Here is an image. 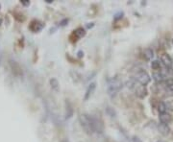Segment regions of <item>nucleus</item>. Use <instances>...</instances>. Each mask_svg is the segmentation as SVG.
<instances>
[{"mask_svg":"<svg viewBox=\"0 0 173 142\" xmlns=\"http://www.w3.org/2000/svg\"><path fill=\"white\" fill-rule=\"evenodd\" d=\"M157 142H162V140H159V141H157Z\"/></svg>","mask_w":173,"mask_h":142,"instance_id":"nucleus-28","label":"nucleus"},{"mask_svg":"<svg viewBox=\"0 0 173 142\" xmlns=\"http://www.w3.org/2000/svg\"><path fill=\"white\" fill-rule=\"evenodd\" d=\"M123 15V13H118L114 15V19H118V18H121Z\"/></svg>","mask_w":173,"mask_h":142,"instance_id":"nucleus-21","label":"nucleus"},{"mask_svg":"<svg viewBox=\"0 0 173 142\" xmlns=\"http://www.w3.org/2000/svg\"><path fill=\"white\" fill-rule=\"evenodd\" d=\"M66 118H70L73 114V109L69 102H66Z\"/></svg>","mask_w":173,"mask_h":142,"instance_id":"nucleus-16","label":"nucleus"},{"mask_svg":"<svg viewBox=\"0 0 173 142\" xmlns=\"http://www.w3.org/2000/svg\"><path fill=\"white\" fill-rule=\"evenodd\" d=\"M172 43H173V39H172Z\"/></svg>","mask_w":173,"mask_h":142,"instance_id":"nucleus-29","label":"nucleus"},{"mask_svg":"<svg viewBox=\"0 0 173 142\" xmlns=\"http://www.w3.org/2000/svg\"><path fill=\"white\" fill-rule=\"evenodd\" d=\"M158 130L160 131V134H162V135H168L169 133H170V128L169 126L167 124H165V123H161L158 125Z\"/></svg>","mask_w":173,"mask_h":142,"instance_id":"nucleus-8","label":"nucleus"},{"mask_svg":"<svg viewBox=\"0 0 173 142\" xmlns=\"http://www.w3.org/2000/svg\"><path fill=\"white\" fill-rule=\"evenodd\" d=\"M95 88H96V83H91L90 85H88L87 90H86V93H85V97H84L85 101H88V100L91 97L94 90H95Z\"/></svg>","mask_w":173,"mask_h":142,"instance_id":"nucleus-6","label":"nucleus"},{"mask_svg":"<svg viewBox=\"0 0 173 142\" xmlns=\"http://www.w3.org/2000/svg\"><path fill=\"white\" fill-rule=\"evenodd\" d=\"M21 4H22V5H24V6H27V5H29V4H30V2H29V1H27V0H23V1H21Z\"/></svg>","mask_w":173,"mask_h":142,"instance_id":"nucleus-24","label":"nucleus"},{"mask_svg":"<svg viewBox=\"0 0 173 142\" xmlns=\"http://www.w3.org/2000/svg\"><path fill=\"white\" fill-rule=\"evenodd\" d=\"M134 91H135V94L136 96H138L139 98L140 99H143L147 96V89H146L145 86H143V85H137L135 87H134Z\"/></svg>","mask_w":173,"mask_h":142,"instance_id":"nucleus-4","label":"nucleus"},{"mask_svg":"<svg viewBox=\"0 0 173 142\" xmlns=\"http://www.w3.org/2000/svg\"><path fill=\"white\" fill-rule=\"evenodd\" d=\"M92 122H93L94 131H96V133H99V134H102L103 131H104V125H103V121L101 120V118L92 116Z\"/></svg>","mask_w":173,"mask_h":142,"instance_id":"nucleus-5","label":"nucleus"},{"mask_svg":"<svg viewBox=\"0 0 173 142\" xmlns=\"http://www.w3.org/2000/svg\"><path fill=\"white\" fill-rule=\"evenodd\" d=\"M152 76H153L154 80H155L157 83H161V82L164 81V79H165L164 75H162V73L161 71H155Z\"/></svg>","mask_w":173,"mask_h":142,"instance_id":"nucleus-14","label":"nucleus"},{"mask_svg":"<svg viewBox=\"0 0 173 142\" xmlns=\"http://www.w3.org/2000/svg\"><path fill=\"white\" fill-rule=\"evenodd\" d=\"M77 55H78V58H83L84 57V52L83 51H78V53H77Z\"/></svg>","mask_w":173,"mask_h":142,"instance_id":"nucleus-23","label":"nucleus"},{"mask_svg":"<svg viewBox=\"0 0 173 142\" xmlns=\"http://www.w3.org/2000/svg\"><path fill=\"white\" fill-rule=\"evenodd\" d=\"M1 24H2V19L0 18V25H1Z\"/></svg>","mask_w":173,"mask_h":142,"instance_id":"nucleus-27","label":"nucleus"},{"mask_svg":"<svg viewBox=\"0 0 173 142\" xmlns=\"http://www.w3.org/2000/svg\"><path fill=\"white\" fill-rule=\"evenodd\" d=\"M160 121H161V123H165V124H168L170 123L171 121H172V117H171V115L169 113H167V112H165V113H160Z\"/></svg>","mask_w":173,"mask_h":142,"instance_id":"nucleus-9","label":"nucleus"},{"mask_svg":"<svg viewBox=\"0 0 173 142\" xmlns=\"http://www.w3.org/2000/svg\"><path fill=\"white\" fill-rule=\"evenodd\" d=\"M151 67L152 69H154L155 71H160L161 70V64L159 61H153L151 62Z\"/></svg>","mask_w":173,"mask_h":142,"instance_id":"nucleus-18","label":"nucleus"},{"mask_svg":"<svg viewBox=\"0 0 173 142\" xmlns=\"http://www.w3.org/2000/svg\"><path fill=\"white\" fill-rule=\"evenodd\" d=\"M105 110H106V113H107L111 118H115V117H117V112H115L114 109H113L112 107L107 106L106 109H105Z\"/></svg>","mask_w":173,"mask_h":142,"instance_id":"nucleus-15","label":"nucleus"},{"mask_svg":"<svg viewBox=\"0 0 173 142\" xmlns=\"http://www.w3.org/2000/svg\"><path fill=\"white\" fill-rule=\"evenodd\" d=\"M166 109H167V107H166V105L165 103L164 102H160L158 104V112L160 113H165L166 112Z\"/></svg>","mask_w":173,"mask_h":142,"instance_id":"nucleus-17","label":"nucleus"},{"mask_svg":"<svg viewBox=\"0 0 173 142\" xmlns=\"http://www.w3.org/2000/svg\"><path fill=\"white\" fill-rule=\"evenodd\" d=\"M50 86L52 87V89H54L55 91H59V89H60V84H59V81L57 80L56 78H51L50 79Z\"/></svg>","mask_w":173,"mask_h":142,"instance_id":"nucleus-12","label":"nucleus"},{"mask_svg":"<svg viewBox=\"0 0 173 142\" xmlns=\"http://www.w3.org/2000/svg\"><path fill=\"white\" fill-rule=\"evenodd\" d=\"M72 36H75V39H76V40H78V39H82L83 36H86V31H85V29H83V28H77L74 32H73V34H72Z\"/></svg>","mask_w":173,"mask_h":142,"instance_id":"nucleus-10","label":"nucleus"},{"mask_svg":"<svg viewBox=\"0 0 173 142\" xmlns=\"http://www.w3.org/2000/svg\"><path fill=\"white\" fill-rule=\"evenodd\" d=\"M143 57L147 61H151L154 57V52L151 48H145L143 50Z\"/></svg>","mask_w":173,"mask_h":142,"instance_id":"nucleus-11","label":"nucleus"},{"mask_svg":"<svg viewBox=\"0 0 173 142\" xmlns=\"http://www.w3.org/2000/svg\"><path fill=\"white\" fill-rule=\"evenodd\" d=\"M34 26H35V28L32 30L33 32H39V31H40L41 29H43V23H40L39 21H36V20L32 21V23H31V25H30V28L31 27H34Z\"/></svg>","mask_w":173,"mask_h":142,"instance_id":"nucleus-13","label":"nucleus"},{"mask_svg":"<svg viewBox=\"0 0 173 142\" xmlns=\"http://www.w3.org/2000/svg\"><path fill=\"white\" fill-rule=\"evenodd\" d=\"M79 121L80 124L82 126V128L84 129V131H86V134H91L94 129H93V122H92V116L88 114H81L79 116Z\"/></svg>","mask_w":173,"mask_h":142,"instance_id":"nucleus-1","label":"nucleus"},{"mask_svg":"<svg viewBox=\"0 0 173 142\" xmlns=\"http://www.w3.org/2000/svg\"><path fill=\"white\" fill-rule=\"evenodd\" d=\"M67 23H69V19H67V18H65V19H62V21L60 22V25H61V26H66Z\"/></svg>","mask_w":173,"mask_h":142,"instance_id":"nucleus-20","label":"nucleus"},{"mask_svg":"<svg viewBox=\"0 0 173 142\" xmlns=\"http://www.w3.org/2000/svg\"><path fill=\"white\" fill-rule=\"evenodd\" d=\"M161 60H162V62L165 65V67L167 68H170L173 65V62H172V59H171V57L168 55V54H162V57H161Z\"/></svg>","mask_w":173,"mask_h":142,"instance_id":"nucleus-7","label":"nucleus"},{"mask_svg":"<svg viewBox=\"0 0 173 142\" xmlns=\"http://www.w3.org/2000/svg\"><path fill=\"white\" fill-rule=\"evenodd\" d=\"M121 87H122V82L120 81L119 79H113V80L110 82L108 89H107L108 94L111 97H114L118 93Z\"/></svg>","mask_w":173,"mask_h":142,"instance_id":"nucleus-2","label":"nucleus"},{"mask_svg":"<svg viewBox=\"0 0 173 142\" xmlns=\"http://www.w3.org/2000/svg\"><path fill=\"white\" fill-rule=\"evenodd\" d=\"M135 80L139 82L140 85L143 86H146L148 85L151 81V78L149 76V74L146 71L144 70H139V71H137V73L135 74Z\"/></svg>","mask_w":173,"mask_h":142,"instance_id":"nucleus-3","label":"nucleus"},{"mask_svg":"<svg viewBox=\"0 0 173 142\" xmlns=\"http://www.w3.org/2000/svg\"><path fill=\"white\" fill-rule=\"evenodd\" d=\"M93 26H94V23H93V22H91V23H88V25H87V28L90 29V28H92Z\"/></svg>","mask_w":173,"mask_h":142,"instance_id":"nucleus-25","label":"nucleus"},{"mask_svg":"<svg viewBox=\"0 0 173 142\" xmlns=\"http://www.w3.org/2000/svg\"><path fill=\"white\" fill-rule=\"evenodd\" d=\"M70 76L72 77V79L74 80L75 82H78V81H80V78L81 76L78 74L77 72H74V71H70Z\"/></svg>","mask_w":173,"mask_h":142,"instance_id":"nucleus-19","label":"nucleus"},{"mask_svg":"<svg viewBox=\"0 0 173 142\" xmlns=\"http://www.w3.org/2000/svg\"><path fill=\"white\" fill-rule=\"evenodd\" d=\"M132 141H133V142H143V141H141V139H139L138 136H134L133 139H132Z\"/></svg>","mask_w":173,"mask_h":142,"instance_id":"nucleus-22","label":"nucleus"},{"mask_svg":"<svg viewBox=\"0 0 173 142\" xmlns=\"http://www.w3.org/2000/svg\"><path fill=\"white\" fill-rule=\"evenodd\" d=\"M46 2H47V3H52L53 1H52V0H46Z\"/></svg>","mask_w":173,"mask_h":142,"instance_id":"nucleus-26","label":"nucleus"}]
</instances>
